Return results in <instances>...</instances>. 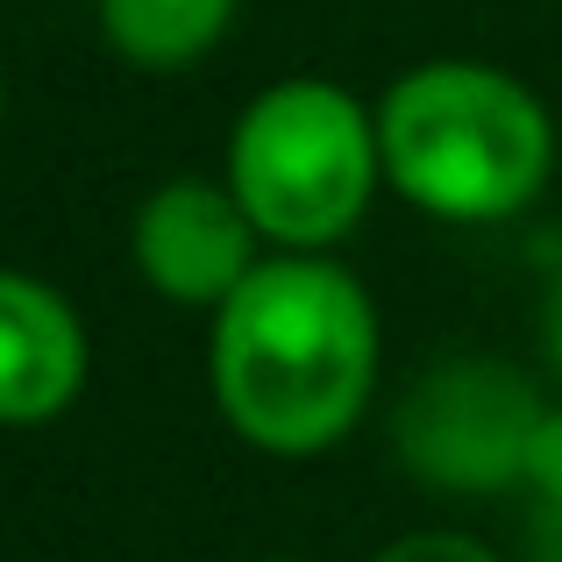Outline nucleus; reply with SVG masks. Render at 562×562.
<instances>
[{"label": "nucleus", "instance_id": "1", "mask_svg": "<svg viewBox=\"0 0 562 562\" xmlns=\"http://www.w3.org/2000/svg\"><path fill=\"white\" fill-rule=\"evenodd\" d=\"M378 306L342 263L285 249L263 257L206 335L214 406L249 449L321 456L363 420L378 384Z\"/></svg>", "mask_w": 562, "mask_h": 562}, {"label": "nucleus", "instance_id": "2", "mask_svg": "<svg viewBox=\"0 0 562 562\" xmlns=\"http://www.w3.org/2000/svg\"><path fill=\"white\" fill-rule=\"evenodd\" d=\"M384 186L435 221H506L541 200L555 171V122L527 79L435 57L378 100Z\"/></svg>", "mask_w": 562, "mask_h": 562}, {"label": "nucleus", "instance_id": "3", "mask_svg": "<svg viewBox=\"0 0 562 562\" xmlns=\"http://www.w3.org/2000/svg\"><path fill=\"white\" fill-rule=\"evenodd\" d=\"M378 179V114L335 79L263 86L228 128V186L278 249H335L363 221Z\"/></svg>", "mask_w": 562, "mask_h": 562}, {"label": "nucleus", "instance_id": "4", "mask_svg": "<svg viewBox=\"0 0 562 562\" xmlns=\"http://www.w3.org/2000/svg\"><path fill=\"white\" fill-rule=\"evenodd\" d=\"M549 420V398L535 378L498 357H449L413 378V392L392 413V449L435 492L492 498L527 477L535 435Z\"/></svg>", "mask_w": 562, "mask_h": 562}, {"label": "nucleus", "instance_id": "5", "mask_svg": "<svg viewBox=\"0 0 562 562\" xmlns=\"http://www.w3.org/2000/svg\"><path fill=\"white\" fill-rule=\"evenodd\" d=\"M257 221L243 214L228 179H171L128 221V249H136V271L150 292L179 306H206L214 314L249 271H257Z\"/></svg>", "mask_w": 562, "mask_h": 562}, {"label": "nucleus", "instance_id": "6", "mask_svg": "<svg viewBox=\"0 0 562 562\" xmlns=\"http://www.w3.org/2000/svg\"><path fill=\"white\" fill-rule=\"evenodd\" d=\"M93 349L57 285L0 263V427H43L86 392Z\"/></svg>", "mask_w": 562, "mask_h": 562}, {"label": "nucleus", "instance_id": "7", "mask_svg": "<svg viewBox=\"0 0 562 562\" xmlns=\"http://www.w3.org/2000/svg\"><path fill=\"white\" fill-rule=\"evenodd\" d=\"M235 0H100V36L143 71H186L228 36Z\"/></svg>", "mask_w": 562, "mask_h": 562}, {"label": "nucleus", "instance_id": "8", "mask_svg": "<svg viewBox=\"0 0 562 562\" xmlns=\"http://www.w3.org/2000/svg\"><path fill=\"white\" fill-rule=\"evenodd\" d=\"M371 562H498V555L484 549V541H470V535L427 527V535H398V541H384Z\"/></svg>", "mask_w": 562, "mask_h": 562}, {"label": "nucleus", "instance_id": "9", "mask_svg": "<svg viewBox=\"0 0 562 562\" xmlns=\"http://www.w3.org/2000/svg\"><path fill=\"white\" fill-rule=\"evenodd\" d=\"M527 484H535V492L562 513V406H549V420H541V435H535V463H527Z\"/></svg>", "mask_w": 562, "mask_h": 562}, {"label": "nucleus", "instance_id": "10", "mask_svg": "<svg viewBox=\"0 0 562 562\" xmlns=\"http://www.w3.org/2000/svg\"><path fill=\"white\" fill-rule=\"evenodd\" d=\"M541 342H549V371L562 378V271L549 285V314H541Z\"/></svg>", "mask_w": 562, "mask_h": 562}, {"label": "nucleus", "instance_id": "11", "mask_svg": "<svg viewBox=\"0 0 562 562\" xmlns=\"http://www.w3.org/2000/svg\"><path fill=\"white\" fill-rule=\"evenodd\" d=\"M0 122H8V79H0Z\"/></svg>", "mask_w": 562, "mask_h": 562}, {"label": "nucleus", "instance_id": "12", "mask_svg": "<svg viewBox=\"0 0 562 562\" xmlns=\"http://www.w3.org/2000/svg\"><path fill=\"white\" fill-rule=\"evenodd\" d=\"M271 562H292V555H271Z\"/></svg>", "mask_w": 562, "mask_h": 562}]
</instances>
